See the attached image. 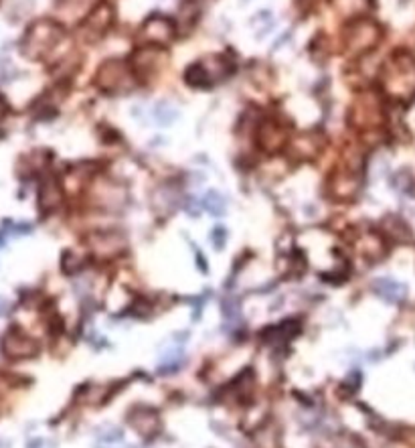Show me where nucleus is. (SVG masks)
<instances>
[{
    "instance_id": "obj_1",
    "label": "nucleus",
    "mask_w": 415,
    "mask_h": 448,
    "mask_svg": "<svg viewBox=\"0 0 415 448\" xmlns=\"http://www.w3.org/2000/svg\"><path fill=\"white\" fill-rule=\"evenodd\" d=\"M2 349H4V355H8L10 359H26V357L37 355V351H39L37 343L21 331L6 333V337L2 341Z\"/></svg>"
},
{
    "instance_id": "obj_2",
    "label": "nucleus",
    "mask_w": 415,
    "mask_h": 448,
    "mask_svg": "<svg viewBox=\"0 0 415 448\" xmlns=\"http://www.w3.org/2000/svg\"><path fill=\"white\" fill-rule=\"evenodd\" d=\"M128 424H130L138 434H144V436L156 434L158 428H160V420H158L156 412L150 410V408H144V406H138V408L130 410V414H128Z\"/></svg>"
},
{
    "instance_id": "obj_3",
    "label": "nucleus",
    "mask_w": 415,
    "mask_h": 448,
    "mask_svg": "<svg viewBox=\"0 0 415 448\" xmlns=\"http://www.w3.org/2000/svg\"><path fill=\"white\" fill-rule=\"evenodd\" d=\"M373 292L387 302H401L405 299V286L393 278H377L373 282Z\"/></svg>"
},
{
    "instance_id": "obj_4",
    "label": "nucleus",
    "mask_w": 415,
    "mask_h": 448,
    "mask_svg": "<svg viewBox=\"0 0 415 448\" xmlns=\"http://www.w3.org/2000/svg\"><path fill=\"white\" fill-rule=\"evenodd\" d=\"M92 248L101 256H114L124 249V238L120 233H96L92 238Z\"/></svg>"
},
{
    "instance_id": "obj_5",
    "label": "nucleus",
    "mask_w": 415,
    "mask_h": 448,
    "mask_svg": "<svg viewBox=\"0 0 415 448\" xmlns=\"http://www.w3.org/2000/svg\"><path fill=\"white\" fill-rule=\"evenodd\" d=\"M63 199L61 195V189L57 185L55 179H47L43 185H41V191H39V205L43 211H53L55 207H59V203Z\"/></svg>"
},
{
    "instance_id": "obj_6",
    "label": "nucleus",
    "mask_w": 415,
    "mask_h": 448,
    "mask_svg": "<svg viewBox=\"0 0 415 448\" xmlns=\"http://www.w3.org/2000/svg\"><path fill=\"white\" fill-rule=\"evenodd\" d=\"M203 207L211 213V215H223L225 209H227V203H225V197L219 195L217 191H209L203 199Z\"/></svg>"
},
{
    "instance_id": "obj_7",
    "label": "nucleus",
    "mask_w": 415,
    "mask_h": 448,
    "mask_svg": "<svg viewBox=\"0 0 415 448\" xmlns=\"http://www.w3.org/2000/svg\"><path fill=\"white\" fill-rule=\"evenodd\" d=\"M176 116H178V112L172 108L171 103H167V101H162V103H158V106L154 108V118H156L158 124L169 126Z\"/></svg>"
},
{
    "instance_id": "obj_8",
    "label": "nucleus",
    "mask_w": 415,
    "mask_h": 448,
    "mask_svg": "<svg viewBox=\"0 0 415 448\" xmlns=\"http://www.w3.org/2000/svg\"><path fill=\"white\" fill-rule=\"evenodd\" d=\"M180 363H183V351L178 349V351H172L171 355L164 357V361H162V365L158 367V372H160V374H172V372L180 370Z\"/></svg>"
},
{
    "instance_id": "obj_9",
    "label": "nucleus",
    "mask_w": 415,
    "mask_h": 448,
    "mask_svg": "<svg viewBox=\"0 0 415 448\" xmlns=\"http://www.w3.org/2000/svg\"><path fill=\"white\" fill-rule=\"evenodd\" d=\"M74 251H67L65 256H63V260H61V264H63V268H65V272H69V274H74L77 270H81V260L77 258L74 260Z\"/></svg>"
},
{
    "instance_id": "obj_10",
    "label": "nucleus",
    "mask_w": 415,
    "mask_h": 448,
    "mask_svg": "<svg viewBox=\"0 0 415 448\" xmlns=\"http://www.w3.org/2000/svg\"><path fill=\"white\" fill-rule=\"evenodd\" d=\"M211 242H213V246L217 249H223L225 242H227V231L223 227H215L213 233H211Z\"/></svg>"
},
{
    "instance_id": "obj_11",
    "label": "nucleus",
    "mask_w": 415,
    "mask_h": 448,
    "mask_svg": "<svg viewBox=\"0 0 415 448\" xmlns=\"http://www.w3.org/2000/svg\"><path fill=\"white\" fill-rule=\"evenodd\" d=\"M28 448H47V442L45 440H33V442H28Z\"/></svg>"
},
{
    "instance_id": "obj_12",
    "label": "nucleus",
    "mask_w": 415,
    "mask_h": 448,
    "mask_svg": "<svg viewBox=\"0 0 415 448\" xmlns=\"http://www.w3.org/2000/svg\"><path fill=\"white\" fill-rule=\"evenodd\" d=\"M6 110H8V106H6V101H4V98L0 96V118L6 114Z\"/></svg>"
}]
</instances>
